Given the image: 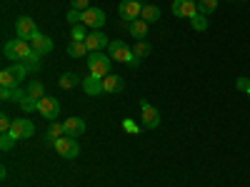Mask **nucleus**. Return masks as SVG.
I'll return each instance as SVG.
<instances>
[{
    "mask_svg": "<svg viewBox=\"0 0 250 187\" xmlns=\"http://www.w3.org/2000/svg\"><path fill=\"white\" fill-rule=\"evenodd\" d=\"M40 57H43V55H38V53H33L28 60H25V68L30 70V73H35L38 68H40Z\"/></svg>",
    "mask_w": 250,
    "mask_h": 187,
    "instance_id": "33",
    "label": "nucleus"
},
{
    "mask_svg": "<svg viewBox=\"0 0 250 187\" xmlns=\"http://www.w3.org/2000/svg\"><path fill=\"white\" fill-rule=\"evenodd\" d=\"M218 3H220V0H198V13L213 15V13L218 10Z\"/></svg>",
    "mask_w": 250,
    "mask_h": 187,
    "instance_id": "26",
    "label": "nucleus"
},
{
    "mask_svg": "<svg viewBox=\"0 0 250 187\" xmlns=\"http://www.w3.org/2000/svg\"><path fill=\"white\" fill-rule=\"evenodd\" d=\"M105 10L103 8H88L83 10V25H88L90 30H100L103 25H105Z\"/></svg>",
    "mask_w": 250,
    "mask_h": 187,
    "instance_id": "10",
    "label": "nucleus"
},
{
    "mask_svg": "<svg viewBox=\"0 0 250 187\" xmlns=\"http://www.w3.org/2000/svg\"><path fill=\"white\" fill-rule=\"evenodd\" d=\"M65 18H68V23H70V25H80V23H83V10H75V8H70Z\"/></svg>",
    "mask_w": 250,
    "mask_h": 187,
    "instance_id": "32",
    "label": "nucleus"
},
{
    "mask_svg": "<svg viewBox=\"0 0 250 187\" xmlns=\"http://www.w3.org/2000/svg\"><path fill=\"white\" fill-rule=\"evenodd\" d=\"M85 45H88L90 53H100V50H105L110 45V40H108V35L103 30H90L88 37H85Z\"/></svg>",
    "mask_w": 250,
    "mask_h": 187,
    "instance_id": "11",
    "label": "nucleus"
},
{
    "mask_svg": "<svg viewBox=\"0 0 250 187\" xmlns=\"http://www.w3.org/2000/svg\"><path fill=\"white\" fill-rule=\"evenodd\" d=\"M248 97H250V90H248Z\"/></svg>",
    "mask_w": 250,
    "mask_h": 187,
    "instance_id": "39",
    "label": "nucleus"
},
{
    "mask_svg": "<svg viewBox=\"0 0 250 187\" xmlns=\"http://www.w3.org/2000/svg\"><path fill=\"white\" fill-rule=\"evenodd\" d=\"M55 145V152L60 157H65V160H75L80 155V145H78V137H68V135H62L60 140L53 142Z\"/></svg>",
    "mask_w": 250,
    "mask_h": 187,
    "instance_id": "4",
    "label": "nucleus"
},
{
    "mask_svg": "<svg viewBox=\"0 0 250 187\" xmlns=\"http://www.w3.org/2000/svg\"><path fill=\"white\" fill-rule=\"evenodd\" d=\"M10 73L15 75V80H18V85H20V82H23L28 75H30V70L25 68V62H13V65H10Z\"/></svg>",
    "mask_w": 250,
    "mask_h": 187,
    "instance_id": "23",
    "label": "nucleus"
},
{
    "mask_svg": "<svg viewBox=\"0 0 250 187\" xmlns=\"http://www.w3.org/2000/svg\"><path fill=\"white\" fill-rule=\"evenodd\" d=\"M140 13H143V3H140V0H120L118 15L125 20V23H133V20H138Z\"/></svg>",
    "mask_w": 250,
    "mask_h": 187,
    "instance_id": "8",
    "label": "nucleus"
},
{
    "mask_svg": "<svg viewBox=\"0 0 250 187\" xmlns=\"http://www.w3.org/2000/svg\"><path fill=\"white\" fill-rule=\"evenodd\" d=\"M18 105H20V110H23V112H33V110H38V100L33 95H25L23 100L18 102Z\"/></svg>",
    "mask_w": 250,
    "mask_h": 187,
    "instance_id": "30",
    "label": "nucleus"
},
{
    "mask_svg": "<svg viewBox=\"0 0 250 187\" xmlns=\"http://www.w3.org/2000/svg\"><path fill=\"white\" fill-rule=\"evenodd\" d=\"M18 140L10 135V132H0V150L3 152H8V150H13V145H15Z\"/></svg>",
    "mask_w": 250,
    "mask_h": 187,
    "instance_id": "31",
    "label": "nucleus"
},
{
    "mask_svg": "<svg viewBox=\"0 0 250 187\" xmlns=\"http://www.w3.org/2000/svg\"><path fill=\"white\" fill-rule=\"evenodd\" d=\"M123 128H125V130H128V132H135V135L140 132V128H138V125H133L130 120H125V122H123Z\"/></svg>",
    "mask_w": 250,
    "mask_h": 187,
    "instance_id": "37",
    "label": "nucleus"
},
{
    "mask_svg": "<svg viewBox=\"0 0 250 187\" xmlns=\"http://www.w3.org/2000/svg\"><path fill=\"white\" fill-rule=\"evenodd\" d=\"M38 115H43L45 120L55 122V120H58V115H60V102H58L53 95L40 97V100H38Z\"/></svg>",
    "mask_w": 250,
    "mask_h": 187,
    "instance_id": "7",
    "label": "nucleus"
},
{
    "mask_svg": "<svg viewBox=\"0 0 250 187\" xmlns=\"http://www.w3.org/2000/svg\"><path fill=\"white\" fill-rule=\"evenodd\" d=\"M228 3H235V0H228Z\"/></svg>",
    "mask_w": 250,
    "mask_h": 187,
    "instance_id": "38",
    "label": "nucleus"
},
{
    "mask_svg": "<svg viewBox=\"0 0 250 187\" xmlns=\"http://www.w3.org/2000/svg\"><path fill=\"white\" fill-rule=\"evenodd\" d=\"M123 85H125V82H123V77L110 73V75H105V77H103V95L120 93V90H123Z\"/></svg>",
    "mask_w": 250,
    "mask_h": 187,
    "instance_id": "15",
    "label": "nucleus"
},
{
    "mask_svg": "<svg viewBox=\"0 0 250 187\" xmlns=\"http://www.w3.org/2000/svg\"><path fill=\"white\" fill-rule=\"evenodd\" d=\"M30 45H33V50L38 53V55H48V53H53V40L48 37V35H43V33H38L33 40H30Z\"/></svg>",
    "mask_w": 250,
    "mask_h": 187,
    "instance_id": "14",
    "label": "nucleus"
},
{
    "mask_svg": "<svg viewBox=\"0 0 250 187\" xmlns=\"http://www.w3.org/2000/svg\"><path fill=\"white\" fill-rule=\"evenodd\" d=\"M110 68H113V57L105 55V53H90L88 55V70L90 75H98V77H105L110 75Z\"/></svg>",
    "mask_w": 250,
    "mask_h": 187,
    "instance_id": "3",
    "label": "nucleus"
},
{
    "mask_svg": "<svg viewBox=\"0 0 250 187\" xmlns=\"http://www.w3.org/2000/svg\"><path fill=\"white\" fill-rule=\"evenodd\" d=\"M140 115H143V130H155L160 125V112L153 108L145 97H140Z\"/></svg>",
    "mask_w": 250,
    "mask_h": 187,
    "instance_id": "6",
    "label": "nucleus"
},
{
    "mask_svg": "<svg viewBox=\"0 0 250 187\" xmlns=\"http://www.w3.org/2000/svg\"><path fill=\"white\" fill-rule=\"evenodd\" d=\"M83 90H85V95H103V77L98 75H88L85 80H83Z\"/></svg>",
    "mask_w": 250,
    "mask_h": 187,
    "instance_id": "16",
    "label": "nucleus"
},
{
    "mask_svg": "<svg viewBox=\"0 0 250 187\" xmlns=\"http://www.w3.org/2000/svg\"><path fill=\"white\" fill-rule=\"evenodd\" d=\"M128 30H130V35H133L135 40H145V37H148V23H145L143 18L128 23Z\"/></svg>",
    "mask_w": 250,
    "mask_h": 187,
    "instance_id": "17",
    "label": "nucleus"
},
{
    "mask_svg": "<svg viewBox=\"0 0 250 187\" xmlns=\"http://www.w3.org/2000/svg\"><path fill=\"white\" fill-rule=\"evenodd\" d=\"M58 85H60L62 90H73V88L83 85V80L78 77V73H62V75L58 77Z\"/></svg>",
    "mask_w": 250,
    "mask_h": 187,
    "instance_id": "18",
    "label": "nucleus"
},
{
    "mask_svg": "<svg viewBox=\"0 0 250 187\" xmlns=\"http://www.w3.org/2000/svg\"><path fill=\"white\" fill-rule=\"evenodd\" d=\"M28 95V90H20V88H0V97L3 100H15V102H20Z\"/></svg>",
    "mask_w": 250,
    "mask_h": 187,
    "instance_id": "20",
    "label": "nucleus"
},
{
    "mask_svg": "<svg viewBox=\"0 0 250 187\" xmlns=\"http://www.w3.org/2000/svg\"><path fill=\"white\" fill-rule=\"evenodd\" d=\"M62 128H65V135L68 137H80V135H85V120L83 117H78V115H73V117H68L65 122H62Z\"/></svg>",
    "mask_w": 250,
    "mask_h": 187,
    "instance_id": "13",
    "label": "nucleus"
},
{
    "mask_svg": "<svg viewBox=\"0 0 250 187\" xmlns=\"http://www.w3.org/2000/svg\"><path fill=\"white\" fill-rule=\"evenodd\" d=\"M28 95H33L35 100L45 97V88H43V82H40V80H33L30 85H28Z\"/></svg>",
    "mask_w": 250,
    "mask_h": 187,
    "instance_id": "29",
    "label": "nucleus"
},
{
    "mask_svg": "<svg viewBox=\"0 0 250 187\" xmlns=\"http://www.w3.org/2000/svg\"><path fill=\"white\" fill-rule=\"evenodd\" d=\"M140 18H143L148 25H150V23H158V20H160V8H158V5H150V3H143Z\"/></svg>",
    "mask_w": 250,
    "mask_h": 187,
    "instance_id": "19",
    "label": "nucleus"
},
{
    "mask_svg": "<svg viewBox=\"0 0 250 187\" xmlns=\"http://www.w3.org/2000/svg\"><path fill=\"white\" fill-rule=\"evenodd\" d=\"M0 88H18V80L10 73V68H5L3 73H0Z\"/></svg>",
    "mask_w": 250,
    "mask_h": 187,
    "instance_id": "27",
    "label": "nucleus"
},
{
    "mask_svg": "<svg viewBox=\"0 0 250 187\" xmlns=\"http://www.w3.org/2000/svg\"><path fill=\"white\" fill-rule=\"evenodd\" d=\"M190 25H193V30H195V33H205V30H208V15L195 13V15L190 18Z\"/></svg>",
    "mask_w": 250,
    "mask_h": 187,
    "instance_id": "25",
    "label": "nucleus"
},
{
    "mask_svg": "<svg viewBox=\"0 0 250 187\" xmlns=\"http://www.w3.org/2000/svg\"><path fill=\"white\" fill-rule=\"evenodd\" d=\"M10 135L15 140H28V137L35 135V125L28 117H15L13 120V128H10Z\"/></svg>",
    "mask_w": 250,
    "mask_h": 187,
    "instance_id": "9",
    "label": "nucleus"
},
{
    "mask_svg": "<svg viewBox=\"0 0 250 187\" xmlns=\"http://www.w3.org/2000/svg\"><path fill=\"white\" fill-rule=\"evenodd\" d=\"M108 55L115 60V62H123V65H130V68H138V57L133 55V48L128 43H123V40H110L108 45Z\"/></svg>",
    "mask_w": 250,
    "mask_h": 187,
    "instance_id": "2",
    "label": "nucleus"
},
{
    "mask_svg": "<svg viewBox=\"0 0 250 187\" xmlns=\"http://www.w3.org/2000/svg\"><path fill=\"white\" fill-rule=\"evenodd\" d=\"M235 88H238L240 93H248V90H250V80H248L245 75H243V77H238V82H235Z\"/></svg>",
    "mask_w": 250,
    "mask_h": 187,
    "instance_id": "36",
    "label": "nucleus"
},
{
    "mask_svg": "<svg viewBox=\"0 0 250 187\" xmlns=\"http://www.w3.org/2000/svg\"><path fill=\"white\" fill-rule=\"evenodd\" d=\"M10 128H13V120L8 115H0V132H10Z\"/></svg>",
    "mask_w": 250,
    "mask_h": 187,
    "instance_id": "34",
    "label": "nucleus"
},
{
    "mask_svg": "<svg viewBox=\"0 0 250 187\" xmlns=\"http://www.w3.org/2000/svg\"><path fill=\"white\" fill-rule=\"evenodd\" d=\"M62 135H65V128H62V122H50V128H48V142H55V140H60Z\"/></svg>",
    "mask_w": 250,
    "mask_h": 187,
    "instance_id": "24",
    "label": "nucleus"
},
{
    "mask_svg": "<svg viewBox=\"0 0 250 187\" xmlns=\"http://www.w3.org/2000/svg\"><path fill=\"white\" fill-rule=\"evenodd\" d=\"M198 13V0H173V15L190 20Z\"/></svg>",
    "mask_w": 250,
    "mask_h": 187,
    "instance_id": "12",
    "label": "nucleus"
},
{
    "mask_svg": "<svg viewBox=\"0 0 250 187\" xmlns=\"http://www.w3.org/2000/svg\"><path fill=\"white\" fill-rule=\"evenodd\" d=\"M88 55H90V50H88L85 43H73V40H70V45H68V57H88Z\"/></svg>",
    "mask_w": 250,
    "mask_h": 187,
    "instance_id": "21",
    "label": "nucleus"
},
{
    "mask_svg": "<svg viewBox=\"0 0 250 187\" xmlns=\"http://www.w3.org/2000/svg\"><path fill=\"white\" fill-rule=\"evenodd\" d=\"M40 30H38V25H35V20L30 18V15H20L18 20H15V37H20V40H30L38 35Z\"/></svg>",
    "mask_w": 250,
    "mask_h": 187,
    "instance_id": "5",
    "label": "nucleus"
},
{
    "mask_svg": "<svg viewBox=\"0 0 250 187\" xmlns=\"http://www.w3.org/2000/svg\"><path fill=\"white\" fill-rule=\"evenodd\" d=\"M70 37H73V43H85V37H88V30H85V25H73V30H70Z\"/></svg>",
    "mask_w": 250,
    "mask_h": 187,
    "instance_id": "28",
    "label": "nucleus"
},
{
    "mask_svg": "<svg viewBox=\"0 0 250 187\" xmlns=\"http://www.w3.org/2000/svg\"><path fill=\"white\" fill-rule=\"evenodd\" d=\"M133 55H135L138 60H145V57H148V55H150V43H148V40H135Z\"/></svg>",
    "mask_w": 250,
    "mask_h": 187,
    "instance_id": "22",
    "label": "nucleus"
},
{
    "mask_svg": "<svg viewBox=\"0 0 250 187\" xmlns=\"http://www.w3.org/2000/svg\"><path fill=\"white\" fill-rule=\"evenodd\" d=\"M33 53H35L33 45L28 43V40H20V37H13V40H8V43L3 45V55L10 62H25Z\"/></svg>",
    "mask_w": 250,
    "mask_h": 187,
    "instance_id": "1",
    "label": "nucleus"
},
{
    "mask_svg": "<svg viewBox=\"0 0 250 187\" xmlns=\"http://www.w3.org/2000/svg\"><path fill=\"white\" fill-rule=\"evenodd\" d=\"M70 8H75V10H88V8H90V0H70Z\"/></svg>",
    "mask_w": 250,
    "mask_h": 187,
    "instance_id": "35",
    "label": "nucleus"
}]
</instances>
